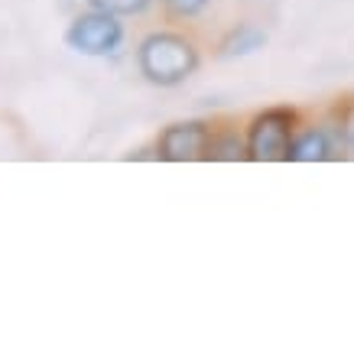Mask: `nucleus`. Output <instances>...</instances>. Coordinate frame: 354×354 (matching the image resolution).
<instances>
[{"label": "nucleus", "mask_w": 354, "mask_h": 354, "mask_svg": "<svg viewBox=\"0 0 354 354\" xmlns=\"http://www.w3.org/2000/svg\"><path fill=\"white\" fill-rule=\"evenodd\" d=\"M205 160H215V162L247 160V140H241L234 130H215L212 127V140H208Z\"/></svg>", "instance_id": "0eeeda50"}, {"label": "nucleus", "mask_w": 354, "mask_h": 354, "mask_svg": "<svg viewBox=\"0 0 354 354\" xmlns=\"http://www.w3.org/2000/svg\"><path fill=\"white\" fill-rule=\"evenodd\" d=\"M153 0H88V7L104 13H114V17H137L150 7Z\"/></svg>", "instance_id": "6e6552de"}, {"label": "nucleus", "mask_w": 354, "mask_h": 354, "mask_svg": "<svg viewBox=\"0 0 354 354\" xmlns=\"http://www.w3.org/2000/svg\"><path fill=\"white\" fill-rule=\"evenodd\" d=\"M198 46L183 36V32H150L137 49V65H140V75L147 78L150 85L160 88H176L189 82V78L198 72Z\"/></svg>", "instance_id": "f257e3e1"}, {"label": "nucleus", "mask_w": 354, "mask_h": 354, "mask_svg": "<svg viewBox=\"0 0 354 354\" xmlns=\"http://www.w3.org/2000/svg\"><path fill=\"white\" fill-rule=\"evenodd\" d=\"M212 140V124L205 120H179L160 133L156 140V160L166 162H195L205 160Z\"/></svg>", "instance_id": "20e7f679"}, {"label": "nucleus", "mask_w": 354, "mask_h": 354, "mask_svg": "<svg viewBox=\"0 0 354 354\" xmlns=\"http://www.w3.org/2000/svg\"><path fill=\"white\" fill-rule=\"evenodd\" d=\"M124 43V23L114 13L91 10L78 13L65 30V46L78 55H111Z\"/></svg>", "instance_id": "7ed1b4c3"}, {"label": "nucleus", "mask_w": 354, "mask_h": 354, "mask_svg": "<svg viewBox=\"0 0 354 354\" xmlns=\"http://www.w3.org/2000/svg\"><path fill=\"white\" fill-rule=\"evenodd\" d=\"M332 160V133L325 127H312L296 133L286 162H325Z\"/></svg>", "instance_id": "39448f33"}, {"label": "nucleus", "mask_w": 354, "mask_h": 354, "mask_svg": "<svg viewBox=\"0 0 354 354\" xmlns=\"http://www.w3.org/2000/svg\"><path fill=\"white\" fill-rule=\"evenodd\" d=\"M160 3L172 17H183V20H192V17H198V13L212 7V0H160Z\"/></svg>", "instance_id": "1a4fd4ad"}, {"label": "nucleus", "mask_w": 354, "mask_h": 354, "mask_svg": "<svg viewBox=\"0 0 354 354\" xmlns=\"http://www.w3.org/2000/svg\"><path fill=\"white\" fill-rule=\"evenodd\" d=\"M267 46V32L254 26V23H237L234 30H227V36L218 46L221 59H241V55H254Z\"/></svg>", "instance_id": "423d86ee"}, {"label": "nucleus", "mask_w": 354, "mask_h": 354, "mask_svg": "<svg viewBox=\"0 0 354 354\" xmlns=\"http://www.w3.org/2000/svg\"><path fill=\"white\" fill-rule=\"evenodd\" d=\"M351 147H354V140H351Z\"/></svg>", "instance_id": "9d476101"}, {"label": "nucleus", "mask_w": 354, "mask_h": 354, "mask_svg": "<svg viewBox=\"0 0 354 354\" xmlns=\"http://www.w3.org/2000/svg\"><path fill=\"white\" fill-rule=\"evenodd\" d=\"M299 111L296 108H267L254 114L247 124V160L254 162H286L292 140H296V127H299Z\"/></svg>", "instance_id": "f03ea898"}]
</instances>
